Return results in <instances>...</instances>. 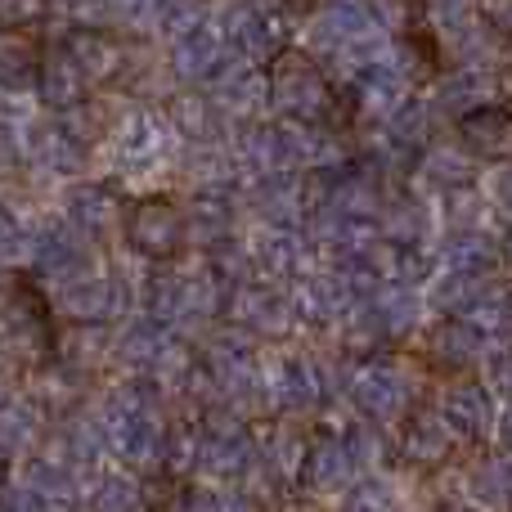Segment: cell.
<instances>
[{"label": "cell", "mask_w": 512, "mask_h": 512, "mask_svg": "<svg viewBox=\"0 0 512 512\" xmlns=\"http://www.w3.org/2000/svg\"><path fill=\"white\" fill-rule=\"evenodd\" d=\"M310 41L324 59L337 63L346 81L369 68L378 54H387V23L369 0H319L310 9Z\"/></svg>", "instance_id": "6da1fadb"}, {"label": "cell", "mask_w": 512, "mask_h": 512, "mask_svg": "<svg viewBox=\"0 0 512 512\" xmlns=\"http://www.w3.org/2000/svg\"><path fill=\"white\" fill-rule=\"evenodd\" d=\"M265 108L279 122L306 126V131H324L337 117V90L319 59L301 50H283L265 68Z\"/></svg>", "instance_id": "7a4b0ae2"}, {"label": "cell", "mask_w": 512, "mask_h": 512, "mask_svg": "<svg viewBox=\"0 0 512 512\" xmlns=\"http://www.w3.org/2000/svg\"><path fill=\"white\" fill-rule=\"evenodd\" d=\"M99 432L131 468H153L167 454V427H162L158 396L149 382H131L117 391L99 418Z\"/></svg>", "instance_id": "3957f363"}, {"label": "cell", "mask_w": 512, "mask_h": 512, "mask_svg": "<svg viewBox=\"0 0 512 512\" xmlns=\"http://www.w3.org/2000/svg\"><path fill=\"white\" fill-rule=\"evenodd\" d=\"M50 355V310L32 283L0 297V364H36Z\"/></svg>", "instance_id": "277c9868"}, {"label": "cell", "mask_w": 512, "mask_h": 512, "mask_svg": "<svg viewBox=\"0 0 512 512\" xmlns=\"http://www.w3.org/2000/svg\"><path fill=\"white\" fill-rule=\"evenodd\" d=\"M122 234H126V243H131L140 256H149L153 265H167L171 256H180V248L189 243L185 207L167 194H149V198L126 207Z\"/></svg>", "instance_id": "5b68a950"}, {"label": "cell", "mask_w": 512, "mask_h": 512, "mask_svg": "<svg viewBox=\"0 0 512 512\" xmlns=\"http://www.w3.org/2000/svg\"><path fill=\"white\" fill-rule=\"evenodd\" d=\"M108 149H113V162L122 176H153L176 153V131L167 126V117L149 113V108H135V113H126L117 122Z\"/></svg>", "instance_id": "8992f818"}, {"label": "cell", "mask_w": 512, "mask_h": 512, "mask_svg": "<svg viewBox=\"0 0 512 512\" xmlns=\"http://www.w3.org/2000/svg\"><path fill=\"white\" fill-rule=\"evenodd\" d=\"M216 32H221V45H225V54H230V59L256 63V68H270L274 54L288 50L292 23L265 14L256 0H239V5L225 9V18L216 23Z\"/></svg>", "instance_id": "52a82bcc"}, {"label": "cell", "mask_w": 512, "mask_h": 512, "mask_svg": "<svg viewBox=\"0 0 512 512\" xmlns=\"http://www.w3.org/2000/svg\"><path fill=\"white\" fill-rule=\"evenodd\" d=\"M355 409L369 414L373 423H391L409 409V378L391 355H364L351 364V378H346Z\"/></svg>", "instance_id": "ba28073f"}, {"label": "cell", "mask_w": 512, "mask_h": 512, "mask_svg": "<svg viewBox=\"0 0 512 512\" xmlns=\"http://www.w3.org/2000/svg\"><path fill=\"white\" fill-rule=\"evenodd\" d=\"M221 310L230 315V324L248 337H288L292 324H297L292 297L283 288H274V283H261V279L230 288Z\"/></svg>", "instance_id": "9c48e42d"}, {"label": "cell", "mask_w": 512, "mask_h": 512, "mask_svg": "<svg viewBox=\"0 0 512 512\" xmlns=\"http://www.w3.org/2000/svg\"><path fill=\"white\" fill-rule=\"evenodd\" d=\"M346 86H351V99H355V108H360L364 117H373V122H387V117L409 99V90H414V77H409L405 59L391 50V54H378L369 68H360L351 81H346Z\"/></svg>", "instance_id": "30bf717a"}, {"label": "cell", "mask_w": 512, "mask_h": 512, "mask_svg": "<svg viewBox=\"0 0 512 512\" xmlns=\"http://www.w3.org/2000/svg\"><path fill=\"white\" fill-rule=\"evenodd\" d=\"M117 306H122V279H113L99 265L54 283V310L72 324H104Z\"/></svg>", "instance_id": "8fae6325"}, {"label": "cell", "mask_w": 512, "mask_h": 512, "mask_svg": "<svg viewBox=\"0 0 512 512\" xmlns=\"http://www.w3.org/2000/svg\"><path fill=\"white\" fill-rule=\"evenodd\" d=\"M243 248H248V256H252V270L265 274V279L301 283L306 274H315V270H310L315 252H310L306 234L292 230V225H261V230H256Z\"/></svg>", "instance_id": "7c38bea8"}, {"label": "cell", "mask_w": 512, "mask_h": 512, "mask_svg": "<svg viewBox=\"0 0 512 512\" xmlns=\"http://www.w3.org/2000/svg\"><path fill=\"white\" fill-rule=\"evenodd\" d=\"M117 355H122L126 369H135L140 378H167V373L185 369V351H180L176 333L153 319H135L131 328L117 342Z\"/></svg>", "instance_id": "4fadbf2b"}, {"label": "cell", "mask_w": 512, "mask_h": 512, "mask_svg": "<svg viewBox=\"0 0 512 512\" xmlns=\"http://www.w3.org/2000/svg\"><path fill=\"white\" fill-rule=\"evenodd\" d=\"M486 104H504L499 99V72L490 63H459L454 72H445L436 81V99H427V108L454 117V122H463L468 113H477Z\"/></svg>", "instance_id": "5bb4252c"}, {"label": "cell", "mask_w": 512, "mask_h": 512, "mask_svg": "<svg viewBox=\"0 0 512 512\" xmlns=\"http://www.w3.org/2000/svg\"><path fill=\"white\" fill-rule=\"evenodd\" d=\"M27 256H32V265L45 274V283H50V288H54V283H63V279H72V274H81V270H90V265H95V248H90V243L81 239V234L72 230L68 221L45 225V230L32 239Z\"/></svg>", "instance_id": "9a60e30c"}, {"label": "cell", "mask_w": 512, "mask_h": 512, "mask_svg": "<svg viewBox=\"0 0 512 512\" xmlns=\"http://www.w3.org/2000/svg\"><path fill=\"white\" fill-rule=\"evenodd\" d=\"M432 270L459 274V279H472V283H495V274L504 270V252H499V243L486 230H454L441 243V252H436Z\"/></svg>", "instance_id": "2e32d148"}, {"label": "cell", "mask_w": 512, "mask_h": 512, "mask_svg": "<svg viewBox=\"0 0 512 512\" xmlns=\"http://www.w3.org/2000/svg\"><path fill=\"white\" fill-rule=\"evenodd\" d=\"M207 86H212L207 99L225 113V122H230V117L252 122V117L265 113V68H256V63H239V59L225 54L221 72H216Z\"/></svg>", "instance_id": "e0dca14e"}, {"label": "cell", "mask_w": 512, "mask_h": 512, "mask_svg": "<svg viewBox=\"0 0 512 512\" xmlns=\"http://www.w3.org/2000/svg\"><path fill=\"white\" fill-rule=\"evenodd\" d=\"M167 54H171V72H176L185 86L212 81L216 72H221V63H225V45H221V32H216L212 18H207V23H198V27L176 32L167 41Z\"/></svg>", "instance_id": "ac0fdd59"}, {"label": "cell", "mask_w": 512, "mask_h": 512, "mask_svg": "<svg viewBox=\"0 0 512 512\" xmlns=\"http://www.w3.org/2000/svg\"><path fill=\"white\" fill-rule=\"evenodd\" d=\"M63 50L77 63V72L86 77V86H104L126 72V45L113 32H95V27H72L63 36Z\"/></svg>", "instance_id": "d6986e66"}, {"label": "cell", "mask_w": 512, "mask_h": 512, "mask_svg": "<svg viewBox=\"0 0 512 512\" xmlns=\"http://www.w3.org/2000/svg\"><path fill=\"white\" fill-rule=\"evenodd\" d=\"M261 391L279 409L297 414V409H310L319 396H324V378H319V369L306 360V355H279V360L261 373Z\"/></svg>", "instance_id": "ffe728a7"}, {"label": "cell", "mask_w": 512, "mask_h": 512, "mask_svg": "<svg viewBox=\"0 0 512 512\" xmlns=\"http://www.w3.org/2000/svg\"><path fill=\"white\" fill-rule=\"evenodd\" d=\"M355 468H360V463H355L346 436H315V441L306 445V454H301V477H306V486L319 490V495L346 490Z\"/></svg>", "instance_id": "44dd1931"}, {"label": "cell", "mask_w": 512, "mask_h": 512, "mask_svg": "<svg viewBox=\"0 0 512 512\" xmlns=\"http://www.w3.org/2000/svg\"><path fill=\"white\" fill-rule=\"evenodd\" d=\"M167 126L176 131V140H185L189 149H207V144L225 140V113L203 95V90H185V95L171 99L167 108Z\"/></svg>", "instance_id": "7402d4cb"}, {"label": "cell", "mask_w": 512, "mask_h": 512, "mask_svg": "<svg viewBox=\"0 0 512 512\" xmlns=\"http://www.w3.org/2000/svg\"><path fill=\"white\" fill-rule=\"evenodd\" d=\"M122 216H126V207L113 185H81L68 194V225L86 243L108 239V234L122 225Z\"/></svg>", "instance_id": "603a6c76"}, {"label": "cell", "mask_w": 512, "mask_h": 512, "mask_svg": "<svg viewBox=\"0 0 512 512\" xmlns=\"http://www.w3.org/2000/svg\"><path fill=\"white\" fill-rule=\"evenodd\" d=\"M436 418L454 436V445L477 441V436L490 432V391L477 387V382H454L441 396V405H436Z\"/></svg>", "instance_id": "cb8c5ba5"}, {"label": "cell", "mask_w": 512, "mask_h": 512, "mask_svg": "<svg viewBox=\"0 0 512 512\" xmlns=\"http://www.w3.org/2000/svg\"><path fill=\"white\" fill-rule=\"evenodd\" d=\"M234 221H239L234 189H198L185 207V230L189 239H198V248H216V243L234 239Z\"/></svg>", "instance_id": "d4e9b609"}, {"label": "cell", "mask_w": 512, "mask_h": 512, "mask_svg": "<svg viewBox=\"0 0 512 512\" xmlns=\"http://www.w3.org/2000/svg\"><path fill=\"white\" fill-rule=\"evenodd\" d=\"M36 90H41L45 108H54V113H77V108L86 104L90 86L77 72V63L68 59V50L54 45V50H45L41 63H36Z\"/></svg>", "instance_id": "484cf974"}, {"label": "cell", "mask_w": 512, "mask_h": 512, "mask_svg": "<svg viewBox=\"0 0 512 512\" xmlns=\"http://www.w3.org/2000/svg\"><path fill=\"white\" fill-rule=\"evenodd\" d=\"M459 140L468 153L481 158H504L512 162V108L508 104H486L459 122Z\"/></svg>", "instance_id": "4316f807"}, {"label": "cell", "mask_w": 512, "mask_h": 512, "mask_svg": "<svg viewBox=\"0 0 512 512\" xmlns=\"http://www.w3.org/2000/svg\"><path fill=\"white\" fill-rule=\"evenodd\" d=\"M481 351H486V342H481L463 319H441V324L427 333V351L423 355H427V364H436V369L463 373V369H472V364L481 360Z\"/></svg>", "instance_id": "83f0119b"}, {"label": "cell", "mask_w": 512, "mask_h": 512, "mask_svg": "<svg viewBox=\"0 0 512 512\" xmlns=\"http://www.w3.org/2000/svg\"><path fill=\"white\" fill-rule=\"evenodd\" d=\"M400 450H405L409 463L432 468V463H445V454L454 450V436L445 432V423L436 418V409H423V414H409L405 436H400Z\"/></svg>", "instance_id": "f1b7e54d"}, {"label": "cell", "mask_w": 512, "mask_h": 512, "mask_svg": "<svg viewBox=\"0 0 512 512\" xmlns=\"http://www.w3.org/2000/svg\"><path fill=\"white\" fill-rule=\"evenodd\" d=\"M463 324H468L481 342H508L512 337V288L508 283H490V288L463 310Z\"/></svg>", "instance_id": "f546056e"}, {"label": "cell", "mask_w": 512, "mask_h": 512, "mask_svg": "<svg viewBox=\"0 0 512 512\" xmlns=\"http://www.w3.org/2000/svg\"><path fill=\"white\" fill-rule=\"evenodd\" d=\"M423 180L432 189H441L445 198L450 194H463V189H472V180H477V167H472L468 153H454V144H441V149H427L423 153Z\"/></svg>", "instance_id": "4dcf8cb0"}, {"label": "cell", "mask_w": 512, "mask_h": 512, "mask_svg": "<svg viewBox=\"0 0 512 512\" xmlns=\"http://www.w3.org/2000/svg\"><path fill=\"white\" fill-rule=\"evenodd\" d=\"M36 63H41V50L32 45V36L0 32V90L18 95V90L36 86Z\"/></svg>", "instance_id": "1f68e13d"}, {"label": "cell", "mask_w": 512, "mask_h": 512, "mask_svg": "<svg viewBox=\"0 0 512 512\" xmlns=\"http://www.w3.org/2000/svg\"><path fill=\"white\" fill-rule=\"evenodd\" d=\"M427 126H432V108H427V99L409 95L405 104L382 122V131H387L382 140H387L391 153H418L427 144Z\"/></svg>", "instance_id": "d6a6232c"}, {"label": "cell", "mask_w": 512, "mask_h": 512, "mask_svg": "<svg viewBox=\"0 0 512 512\" xmlns=\"http://www.w3.org/2000/svg\"><path fill=\"white\" fill-rule=\"evenodd\" d=\"M41 436V414L23 400H5L0 405V459H14V454H27Z\"/></svg>", "instance_id": "836d02e7"}, {"label": "cell", "mask_w": 512, "mask_h": 512, "mask_svg": "<svg viewBox=\"0 0 512 512\" xmlns=\"http://www.w3.org/2000/svg\"><path fill=\"white\" fill-rule=\"evenodd\" d=\"M140 508V486L122 472H104L90 486V512H135Z\"/></svg>", "instance_id": "e575fe53"}, {"label": "cell", "mask_w": 512, "mask_h": 512, "mask_svg": "<svg viewBox=\"0 0 512 512\" xmlns=\"http://www.w3.org/2000/svg\"><path fill=\"white\" fill-rule=\"evenodd\" d=\"M472 495L486 499V504H508L512 499V463L495 459V463H481L472 472Z\"/></svg>", "instance_id": "d590c367"}, {"label": "cell", "mask_w": 512, "mask_h": 512, "mask_svg": "<svg viewBox=\"0 0 512 512\" xmlns=\"http://www.w3.org/2000/svg\"><path fill=\"white\" fill-rule=\"evenodd\" d=\"M54 0H0V32H32L50 18Z\"/></svg>", "instance_id": "8d00e7d4"}, {"label": "cell", "mask_w": 512, "mask_h": 512, "mask_svg": "<svg viewBox=\"0 0 512 512\" xmlns=\"http://www.w3.org/2000/svg\"><path fill=\"white\" fill-rule=\"evenodd\" d=\"M477 27L486 32V41L512 50V0H477Z\"/></svg>", "instance_id": "74e56055"}, {"label": "cell", "mask_w": 512, "mask_h": 512, "mask_svg": "<svg viewBox=\"0 0 512 512\" xmlns=\"http://www.w3.org/2000/svg\"><path fill=\"white\" fill-rule=\"evenodd\" d=\"M346 512H400L396 490H391L387 481H360V486H351V495H346Z\"/></svg>", "instance_id": "f35d334b"}, {"label": "cell", "mask_w": 512, "mask_h": 512, "mask_svg": "<svg viewBox=\"0 0 512 512\" xmlns=\"http://www.w3.org/2000/svg\"><path fill=\"white\" fill-rule=\"evenodd\" d=\"M27 248H32V234L23 230V221H18L14 207L0 203V265H14L23 261Z\"/></svg>", "instance_id": "ab89813d"}, {"label": "cell", "mask_w": 512, "mask_h": 512, "mask_svg": "<svg viewBox=\"0 0 512 512\" xmlns=\"http://www.w3.org/2000/svg\"><path fill=\"white\" fill-rule=\"evenodd\" d=\"M486 387L512 405V342L495 346V351L486 355Z\"/></svg>", "instance_id": "60d3db41"}, {"label": "cell", "mask_w": 512, "mask_h": 512, "mask_svg": "<svg viewBox=\"0 0 512 512\" xmlns=\"http://www.w3.org/2000/svg\"><path fill=\"white\" fill-rule=\"evenodd\" d=\"M486 203H495V212H499V216H508V221H512V162H499V167L490 171Z\"/></svg>", "instance_id": "b9f144b4"}, {"label": "cell", "mask_w": 512, "mask_h": 512, "mask_svg": "<svg viewBox=\"0 0 512 512\" xmlns=\"http://www.w3.org/2000/svg\"><path fill=\"white\" fill-rule=\"evenodd\" d=\"M256 5H261L265 14L283 18V23H297V18H306L310 9L319 5V0H256Z\"/></svg>", "instance_id": "7bdbcfd3"}, {"label": "cell", "mask_w": 512, "mask_h": 512, "mask_svg": "<svg viewBox=\"0 0 512 512\" xmlns=\"http://www.w3.org/2000/svg\"><path fill=\"white\" fill-rule=\"evenodd\" d=\"M0 512H45L27 486H0Z\"/></svg>", "instance_id": "ee69618b"}, {"label": "cell", "mask_w": 512, "mask_h": 512, "mask_svg": "<svg viewBox=\"0 0 512 512\" xmlns=\"http://www.w3.org/2000/svg\"><path fill=\"white\" fill-rule=\"evenodd\" d=\"M499 432H504V445L512 450V405H508V414H504V427H499Z\"/></svg>", "instance_id": "f6af8a7d"}, {"label": "cell", "mask_w": 512, "mask_h": 512, "mask_svg": "<svg viewBox=\"0 0 512 512\" xmlns=\"http://www.w3.org/2000/svg\"><path fill=\"white\" fill-rule=\"evenodd\" d=\"M499 252H504V270H512V234H508V243H499Z\"/></svg>", "instance_id": "bcb514c9"}, {"label": "cell", "mask_w": 512, "mask_h": 512, "mask_svg": "<svg viewBox=\"0 0 512 512\" xmlns=\"http://www.w3.org/2000/svg\"><path fill=\"white\" fill-rule=\"evenodd\" d=\"M9 400V387H5V364H0V405Z\"/></svg>", "instance_id": "7dc6e473"}, {"label": "cell", "mask_w": 512, "mask_h": 512, "mask_svg": "<svg viewBox=\"0 0 512 512\" xmlns=\"http://www.w3.org/2000/svg\"><path fill=\"white\" fill-rule=\"evenodd\" d=\"M0 486H5V459H0Z\"/></svg>", "instance_id": "c3c4849f"}]
</instances>
